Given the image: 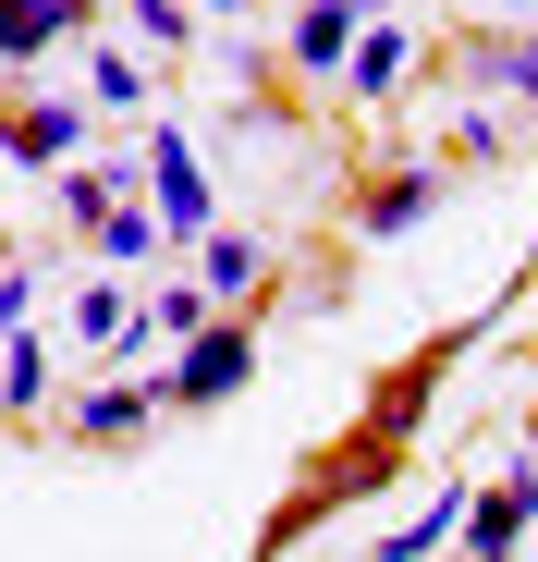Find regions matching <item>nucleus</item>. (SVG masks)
<instances>
[{"label": "nucleus", "mask_w": 538, "mask_h": 562, "mask_svg": "<svg viewBox=\"0 0 538 562\" xmlns=\"http://www.w3.org/2000/svg\"><path fill=\"white\" fill-rule=\"evenodd\" d=\"M245 380H257V330H245V318H209L197 342H171V380H159V404H184V416H197V404H233Z\"/></svg>", "instance_id": "f257e3e1"}, {"label": "nucleus", "mask_w": 538, "mask_h": 562, "mask_svg": "<svg viewBox=\"0 0 538 562\" xmlns=\"http://www.w3.org/2000/svg\"><path fill=\"white\" fill-rule=\"evenodd\" d=\"M147 221L159 233H209V159H197V135L184 123H147Z\"/></svg>", "instance_id": "f03ea898"}, {"label": "nucleus", "mask_w": 538, "mask_h": 562, "mask_svg": "<svg viewBox=\"0 0 538 562\" xmlns=\"http://www.w3.org/2000/svg\"><path fill=\"white\" fill-rule=\"evenodd\" d=\"M159 416H171L159 380H99V392H74V404H61V440H74V452H135Z\"/></svg>", "instance_id": "7ed1b4c3"}, {"label": "nucleus", "mask_w": 538, "mask_h": 562, "mask_svg": "<svg viewBox=\"0 0 538 562\" xmlns=\"http://www.w3.org/2000/svg\"><path fill=\"white\" fill-rule=\"evenodd\" d=\"M538 538V452L514 464V477H478L466 490V562H514Z\"/></svg>", "instance_id": "20e7f679"}, {"label": "nucleus", "mask_w": 538, "mask_h": 562, "mask_svg": "<svg viewBox=\"0 0 538 562\" xmlns=\"http://www.w3.org/2000/svg\"><path fill=\"white\" fill-rule=\"evenodd\" d=\"M0 147H13V159H37V171H74L86 111H74V99H37V86H0Z\"/></svg>", "instance_id": "39448f33"}, {"label": "nucleus", "mask_w": 538, "mask_h": 562, "mask_svg": "<svg viewBox=\"0 0 538 562\" xmlns=\"http://www.w3.org/2000/svg\"><path fill=\"white\" fill-rule=\"evenodd\" d=\"M74 25H86V0H0V61H13V74H37Z\"/></svg>", "instance_id": "423d86ee"}, {"label": "nucleus", "mask_w": 538, "mask_h": 562, "mask_svg": "<svg viewBox=\"0 0 538 562\" xmlns=\"http://www.w3.org/2000/svg\"><path fill=\"white\" fill-rule=\"evenodd\" d=\"M74 342H86V355H147V318H135V294H123L111 269L74 294Z\"/></svg>", "instance_id": "0eeeda50"}, {"label": "nucleus", "mask_w": 538, "mask_h": 562, "mask_svg": "<svg viewBox=\"0 0 538 562\" xmlns=\"http://www.w3.org/2000/svg\"><path fill=\"white\" fill-rule=\"evenodd\" d=\"M428 209H440V171H428V159H404L392 183H368V209H355V233H368V245H392V233H416Z\"/></svg>", "instance_id": "6e6552de"}, {"label": "nucleus", "mask_w": 538, "mask_h": 562, "mask_svg": "<svg viewBox=\"0 0 538 562\" xmlns=\"http://www.w3.org/2000/svg\"><path fill=\"white\" fill-rule=\"evenodd\" d=\"M257 281H269L257 233H221V221H209V233H197V294H209V306H245Z\"/></svg>", "instance_id": "1a4fd4ad"}, {"label": "nucleus", "mask_w": 538, "mask_h": 562, "mask_svg": "<svg viewBox=\"0 0 538 562\" xmlns=\"http://www.w3.org/2000/svg\"><path fill=\"white\" fill-rule=\"evenodd\" d=\"M355 37H368V0H306L294 13V74H343Z\"/></svg>", "instance_id": "9d476101"}, {"label": "nucleus", "mask_w": 538, "mask_h": 562, "mask_svg": "<svg viewBox=\"0 0 538 562\" xmlns=\"http://www.w3.org/2000/svg\"><path fill=\"white\" fill-rule=\"evenodd\" d=\"M404 61H416L404 25H368V37L343 49V86H355V99H404Z\"/></svg>", "instance_id": "9b49d317"}, {"label": "nucleus", "mask_w": 538, "mask_h": 562, "mask_svg": "<svg viewBox=\"0 0 538 562\" xmlns=\"http://www.w3.org/2000/svg\"><path fill=\"white\" fill-rule=\"evenodd\" d=\"M0 416H49V342H0Z\"/></svg>", "instance_id": "f8f14e48"}, {"label": "nucleus", "mask_w": 538, "mask_h": 562, "mask_svg": "<svg viewBox=\"0 0 538 562\" xmlns=\"http://www.w3.org/2000/svg\"><path fill=\"white\" fill-rule=\"evenodd\" d=\"M86 245H99V269H147L159 257V221H147V196H123L99 233H86Z\"/></svg>", "instance_id": "ddd939ff"}, {"label": "nucleus", "mask_w": 538, "mask_h": 562, "mask_svg": "<svg viewBox=\"0 0 538 562\" xmlns=\"http://www.w3.org/2000/svg\"><path fill=\"white\" fill-rule=\"evenodd\" d=\"M86 99H99L111 123H135V111H147V61H123V49H99V61H86Z\"/></svg>", "instance_id": "4468645a"}, {"label": "nucleus", "mask_w": 538, "mask_h": 562, "mask_svg": "<svg viewBox=\"0 0 538 562\" xmlns=\"http://www.w3.org/2000/svg\"><path fill=\"white\" fill-rule=\"evenodd\" d=\"M111 209H123V171H86V159H74V171H61V221H74V233H99Z\"/></svg>", "instance_id": "2eb2a0df"}, {"label": "nucleus", "mask_w": 538, "mask_h": 562, "mask_svg": "<svg viewBox=\"0 0 538 562\" xmlns=\"http://www.w3.org/2000/svg\"><path fill=\"white\" fill-rule=\"evenodd\" d=\"M135 318H147V342H197V330H209V294H197V281H171V294H147Z\"/></svg>", "instance_id": "dca6fc26"}, {"label": "nucleus", "mask_w": 538, "mask_h": 562, "mask_svg": "<svg viewBox=\"0 0 538 562\" xmlns=\"http://www.w3.org/2000/svg\"><path fill=\"white\" fill-rule=\"evenodd\" d=\"M478 86H502V99H538V25H526V37H502V49L478 61Z\"/></svg>", "instance_id": "f3484780"}, {"label": "nucleus", "mask_w": 538, "mask_h": 562, "mask_svg": "<svg viewBox=\"0 0 538 562\" xmlns=\"http://www.w3.org/2000/svg\"><path fill=\"white\" fill-rule=\"evenodd\" d=\"M37 330V269H0V342Z\"/></svg>", "instance_id": "a211bd4d"}, {"label": "nucleus", "mask_w": 538, "mask_h": 562, "mask_svg": "<svg viewBox=\"0 0 538 562\" xmlns=\"http://www.w3.org/2000/svg\"><path fill=\"white\" fill-rule=\"evenodd\" d=\"M184 13H245V0H184Z\"/></svg>", "instance_id": "6ab92c4d"}, {"label": "nucleus", "mask_w": 538, "mask_h": 562, "mask_svg": "<svg viewBox=\"0 0 538 562\" xmlns=\"http://www.w3.org/2000/svg\"><path fill=\"white\" fill-rule=\"evenodd\" d=\"M526 452H538V416H526Z\"/></svg>", "instance_id": "aec40b11"}, {"label": "nucleus", "mask_w": 538, "mask_h": 562, "mask_svg": "<svg viewBox=\"0 0 538 562\" xmlns=\"http://www.w3.org/2000/svg\"><path fill=\"white\" fill-rule=\"evenodd\" d=\"M526 562H538V538H526Z\"/></svg>", "instance_id": "412c9836"}]
</instances>
